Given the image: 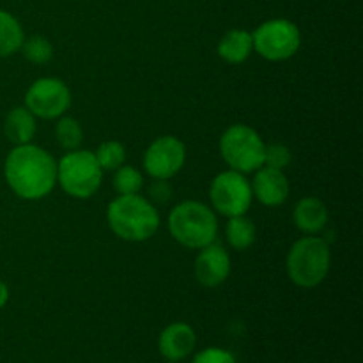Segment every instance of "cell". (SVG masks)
Wrapping results in <instances>:
<instances>
[{"instance_id": "obj_16", "label": "cell", "mask_w": 363, "mask_h": 363, "mask_svg": "<svg viewBox=\"0 0 363 363\" xmlns=\"http://www.w3.org/2000/svg\"><path fill=\"white\" fill-rule=\"evenodd\" d=\"M218 55L229 64H241L250 57L254 50V41H252L250 32L243 28H233L227 32L218 41Z\"/></svg>"}, {"instance_id": "obj_3", "label": "cell", "mask_w": 363, "mask_h": 363, "mask_svg": "<svg viewBox=\"0 0 363 363\" xmlns=\"http://www.w3.org/2000/svg\"><path fill=\"white\" fill-rule=\"evenodd\" d=\"M169 230L179 245L191 250H201L215 243L218 220L209 206L199 201H184L170 211Z\"/></svg>"}, {"instance_id": "obj_8", "label": "cell", "mask_w": 363, "mask_h": 363, "mask_svg": "<svg viewBox=\"0 0 363 363\" xmlns=\"http://www.w3.org/2000/svg\"><path fill=\"white\" fill-rule=\"evenodd\" d=\"M209 199H211L213 209L222 216L233 218V216L247 215L250 209L254 194H252L250 181L245 174L236 170H225L215 176L209 186Z\"/></svg>"}, {"instance_id": "obj_6", "label": "cell", "mask_w": 363, "mask_h": 363, "mask_svg": "<svg viewBox=\"0 0 363 363\" xmlns=\"http://www.w3.org/2000/svg\"><path fill=\"white\" fill-rule=\"evenodd\" d=\"M264 140L254 128L233 124L220 138V155L230 170L248 174L264 165Z\"/></svg>"}, {"instance_id": "obj_7", "label": "cell", "mask_w": 363, "mask_h": 363, "mask_svg": "<svg viewBox=\"0 0 363 363\" xmlns=\"http://www.w3.org/2000/svg\"><path fill=\"white\" fill-rule=\"evenodd\" d=\"M252 41L259 55L273 62H280L291 59L298 52L301 45V34L296 23L277 18L259 25L252 34Z\"/></svg>"}, {"instance_id": "obj_21", "label": "cell", "mask_w": 363, "mask_h": 363, "mask_svg": "<svg viewBox=\"0 0 363 363\" xmlns=\"http://www.w3.org/2000/svg\"><path fill=\"white\" fill-rule=\"evenodd\" d=\"M96 160H98L99 167L105 170H117L119 167L124 165V160H126V149L121 142L117 140H106L103 142L98 147V151L94 152Z\"/></svg>"}, {"instance_id": "obj_14", "label": "cell", "mask_w": 363, "mask_h": 363, "mask_svg": "<svg viewBox=\"0 0 363 363\" xmlns=\"http://www.w3.org/2000/svg\"><path fill=\"white\" fill-rule=\"evenodd\" d=\"M294 223L301 233L307 236L321 233L328 223V209L326 204L318 197H303L298 201L293 213Z\"/></svg>"}, {"instance_id": "obj_10", "label": "cell", "mask_w": 363, "mask_h": 363, "mask_svg": "<svg viewBox=\"0 0 363 363\" xmlns=\"http://www.w3.org/2000/svg\"><path fill=\"white\" fill-rule=\"evenodd\" d=\"M186 162V147L172 135L152 140L144 152V170L152 179H172Z\"/></svg>"}, {"instance_id": "obj_22", "label": "cell", "mask_w": 363, "mask_h": 363, "mask_svg": "<svg viewBox=\"0 0 363 363\" xmlns=\"http://www.w3.org/2000/svg\"><path fill=\"white\" fill-rule=\"evenodd\" d=\"M20 50L23 52L25 59L30 60L32 64H46L53 57L52 43L43 35H32L25 39Z\"/></svg>"}, {"instance_id": "obj_1", "label": "cell", "mask_w": 363, "mask_h": 363, "mask_svg": "<svg viewBox=\"0 0 363 363\" xmlns=\"http://www.w3.org/2000/svg\"><path fill=\"white\" fill-rule=\"evenodd\" d=\"M4 174L11 190L25 201L46 197L57 184V163L34 144L16 145L7 155Z\"/></svg>"}, {"instance_id": "obj_15", "label": "cell", "mask_w": 363, "mask_h": 363, "mask_svg": "<svg viewBox=\"0 0 363 363\" xmlns=\"http://www.w3.org/2000/svg\"><path fill=\"white\" fill-rule=\"evenodd\" d=\"M4 133L14 145L30 144L35 135V116L27 106H16L6 116Z\"/></svg>"}, {"instance_id": "obj_13", "label": "cell", "mask_w": 363, "mask_h": 363, "mask_svg": "<svg viewBox=\"0 0 363 363\" xmlns=\"http://www.w3.org/2000/svg\"><path fill=\"white\" fill-rule=\"evenodd\" d=\"M197 346V335L186 323L165 326L158 337V351L169 362H181L190 357Z\"/></svg>"}, {"instance_id": "obj_25", "label": "cell", "mask_w": 363, "mask_h": 363, "mask_svg": "<svg viewBox=\"0 0 363 363\" xmlns=\"http://www.w3.org/2000/svg\"><path fill=\"white\" fill-rule=\"evenodd\" d=\"M191 363H236V358L222 347H208L195 354Z\"/></svg>"}, {"instance_id": "obj_24", "label": "cell", "mask_w": 363, "mask_h": 363, "mask_svg": "<svg viewBox=\"0 0 363 363\" xmlns=\"http://www.w3.org/2000/svg\"><path fill=\"white\" fill-rule=\"evenodd\" d=\"M147 201L155 206H163L172 199V186L169 179H155L147 188Z\"/></svg>"}, {"instance_id": "obj_17", "label": "cell", "mask_w": 363, "mask_h": 363, "mask_svg": "<svg viewBox=\"0 0 363 363\" xmlns=\"http://www.w3.org/2000/svg\"><path fill=\"white\" fill-rule=\"evenodd\" d=\"M25 41L20 21L7 11L0 9V57H9L21 48Z\"/></svg>"}, {"instance_id": "obj_5", "label": "cell", "mask_w": 363, "mask_h": 363, "mask_svg": "<svg viewBox=\"0 0 363 363\" xmlns=\"http://www.w3.org/2000/svg\"><path fill=\"white\" fill-rule=\"evenodd\" d=\"M103 169L94 152L74 149L57 163V183L67 195L74 199H89L99 190Z\"/></svg>"}, {"instance_id": "obj_11", "label": "cell", "mask_w": 363, "mask_h": 363, "mask_svg": "<svg viewBox=\"0 0 363 363\" xmlns=\"http://www.w3.org/2000/svg\"><path fill=\"white\" fill-rule=\"evenodd\" d=\"M195 279L204 287H218L230 273V257L222 245L211 243L201 248L194 266Z\"/></svg>"}, {"instance_id": "obj_12", "label": "cell", "mask_w": 363, "mask_h": 363, "mask_svg": "<svg viewBox=\"0 0 363 363\" xmlns=\"http://www.w3.org/2000/svg\"><path fill=\"white\" fill-rule=\"evenodd\" d=\"M250 184L254 197L268 208L284 204L289 197V181L284 170L262 165L261 169L255 170L254 181Z\"/></svg>"}, {"instance_id": "obj_2", "label": "cell", "mask_w": 363, "mask_h": 363, "mask_svg": "<svg viewBox=\"0 0 363 363\" xmlns=\"http://www.w3.org/2000/svg\"><path fill=\"white\" fill-rule=\"evenodd\" d=\"M106 218L117 238L131 243L151 240L160 229V213L142 195H119L106 209Z\"/></svg>"}, {"instance_id": "obj_23", "label": "cell", "mask_w": 363, "mask_h": 363, "mask_svg": "<svg viewBox=\"0 0 363 363\" xmlns=\"http://www.w3.org/2000/svg\"><path fill=\"white\" fill-rule=\"evenodd\" d=\"M293 160L291 155V149L286 144H280V142H272V144H266L264 147V165L272 167V169L284 170Z\"/></svg>"}, {"instance_id": "obj_4", "label": "cell", "mask_w": 363, "mask_h": 363, "mask_svg": "<svg viewBox=\"0 0 363 363\" xmlns=\"http://www.w3.org/2000/svg\"><path fill=\"white\" fill-rule=\"evenodd\" d=\"M332 264V252L326 240L318 236H305L294 241L287 254L286 269L291 282L311 289L326 279Z\"/></svg>"}, {"instance_id": "obj_18", "label": "cell", "mask_w": 363, "mask_h": 363, "mask_svg": "<svg viewBox=\"0 0 363 363\" xmlns=\"http://www.w3.org/2000/svg\"><path fill=\"white\" fill-rule=\"evenodd\" d=\"M225 236L229 241L230 247L234 250H247L252 245L255 243V238H257V229H255V223L250 218H247L245 215L233 216L229 218L225 227Z\"/></svg>"}, {"instance_id": "obj_9", "label": "cell", "mask_w": 363, "mask_h": 363, "mask_svg": "<svg viewBox=\"0 0 363 363\" xmlns=\"http://www.w3.org/2000/svg\"><path fill=\"white\" fill-rule=\"evenodd\" d=\"M25 106L41 119H57L71 106V91L60 78H38L25 94Z\"/></svg>"}, {"instance_id": "obj_27", "label": "cell", "mask_w": 363, "mask_h": 363, "mask_svg": "<svg viewBox=\"0 0 363 363\" xmlns=\"http://www.w3.org/2000/svg\"><path fill=\"white\" fill-rule=\"evenodd\" d=\"M169 363H177V362H169Z\"/></svg>"}, {"instance_id": "obj_26", "label": "cell", "mask_w": 363, "mask_h": 363, "mask_svg": "<svg viewBox=\"0 0 363 363\" xmlns=\"http://www.w3.org/2000/svg\"><path fill=\"white\" fill-rule=\"evenodd\" d=\"M7 301H9V287L0 280V308L6 307Z\"/></svg>"}, {"instance_id": "obj_20", "label": "cell", "mask_w": 363, "mask_h": 363, "mask_svg": "<svg viewBox=\"0 0 363 363\" xmlns=\"http://www.w3.org/2000/svg\"><path fill=\"white\" fill-rule=\"evenodd\" d=\"M113 190L117 195H135L140 194L142 186H144V177L138 172L135 167L123 165L117 170H113Z\"/></svg>"}, {"instance_id": "obj_19", "label": "cell", "mask_w": 363, "mask_h": 363, "mask_svg": "<svg viewBox=\"0 0 363 363\" xmlns=\"http://www.w3.org/2000/svg\"><path fill=\"white\" fill-rule=\"evenodd\" d=\"M55 138L64 151L78 149L84 140V131H82L80 123L73 117H60L55 126Z\"/></svg>"}]
</instances>
